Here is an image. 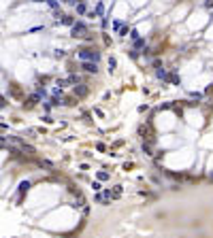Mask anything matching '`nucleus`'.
<instances>
[{
    "instance_id": "423d86ee",
    "label": "nucleus",
    "mask_w": 213,
    "mask_h": 238,
    "mask_svg": "<svg viewBox=\"0 0 213 238\" xmlns=\"http://www.w3.org/2000/svg\"><path fill=\"white\" fill-rule=\"evenodd\" d=\"M102 13H104V4L98 2V6H96V15H102Z\"/></svg>"
},
{
    "instance_id": "20e7f679",
    "label": "nucleus",
    "mask_w": 213,
    "mask_h": 238,
    "mask_svg": "<svg viewBox=\"0 0 213 238\" xmlns=\"http://www.w3.org/2000/svg\"><path fill=\"white\" fill-rule=\"evenodd\" d=\"M36 102H39V96H32V98H28V104H26V106H34Z\"/></svg>"
},
{
    "instance_id": "39448f33",
    "label": "nucleus",
    "mask_w": 213,
    "mask_h": 238,
    "mask_svg": "<svg viewBox=\"0 0 213 238\" xmlns=\"http://www.w3.org/2000/svg\"><path fill=\"white\" fill-rule=\"evenodd\" d=\"M45 2H47L51 9H58V6H60V2H58V0H45Z\"/></svg>"
},
{
    "instance_id": "0eeeda50",
    "label": "nucleus",
    "mask_w": 213,
    "mask_h": 238,
    "mask_svg": "<svg viewBox=\"0 0 213 238\" xmlns=\"http://www.w3.org/2000/svg\"><path fill=\"white\" fill-rule=\"evenodd\" d=\"M115 66H117V62H115L113 58H109V70H115Z\"/></svg>"
},
{
    "instance_id": "7ed1b4c3",
    "label": "nucleus",
    "mask_w": 213,
    "mask_h": 238,
    "mask_svg": "<svg viewBox=\"0 0 213 238\" xmlns=\"http://www.w3.org/2000/svg\"><path fill=\"white\" fill-rule=\"evenodd\" d=\"M83 70H87V72H96V70H98V66H96V62H83Z\"/></svg>"
},
{
    "instance_id": "f03ea898",
    "label": "nucleus",
    "mask_w": 213,
    "mask_h": 238,
    "mask_svg": "<svg viewBox=\"0 0 213 238\" xmlns=\"http://www.w3.org/2000/svg\"><path fill=\"white\" fill-rule=\"evenodd\" d=\"M73 36H75V38H77V36H87V26L83 21L73 24Z\"/></svg>"
},
{
    "instance_id": "9d476101",
    "label": "nucleus",
    "mask_w": 213,
    "mask_h": 238,
    "mask_svg": "<svg viewBox=\"0 0 213 238\" xmlns=\"http://www.w3.org/2000/svg\"><path fill=\"white\" fill-rule=\"evenodd\" d=\"M205 6H207V9H211V6H213V0H205Z\"/></svg>"
},
{
    "instance_id": "9b49d317",
    "label": "nucleus",
    "mask_w": 213,
    "mask_h": 238,
    "mask_svg": "<svg viewBox=\"0 0 213 238\" xmlns=\"http://www.w3.org/2000/svg\"><path fill=\"white\" fill-rule=\"evenodd\" d=\"M32 2H45V0H32Z\"/></svg>"
},
{
    "instance_id": "f257e3e1",
    "label": "nucleus",
    "mask_w": 213,
    "mask_h": 238,
    "mask_svg": "<svg viewBox=\"0 0 213 238\" xmlns=\"http://www.w3.org/2000/svg\"><path fill=\"white\" fill-rule=\"evenodd\" d=\"M79 58H81V60H85V62H90V60H98L100 58V53L98 51H96V49H81V51H79Z\"/></svg>"
},
{
    "instance_id": "1a4fd4ad",
    "label": "nucleus",
    "mask_w": 213,
    "mask_h": 238,
    "mask_svg": "<svg viewBox=\"0 0 213 238\" xmlns=\"http://www.w3.org/2000/svg\"><path fill=\"white\" fill-rule=\"evenodd\" d=\"M2 106H6V98H4V96H0V108H2Z\"/></svg>"
},
{
    "instance_id": "6e6552de",
    "label": "nucleus",
    "mask_w": 213,
    "mask_h": 238,
    "mask_svg": "<svg viewBox=\"0 0 213 238\" xmlns=\"http://www.w3.org/2000/svg\"><path fill=\"white\" fill-rule=\"evenodd\" d=\"M77 11H79V13H81V15H83V13H85V4L81 2V4H79V6H77Z\"/></svg>"
}]
</instances>
